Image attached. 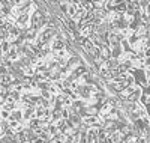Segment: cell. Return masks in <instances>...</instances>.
<instances>
[{
    "label": "cell",
    "instance_id": "obj_3",
    "mask_svg": "<svg viewBox=\"0 0 150 143\" xmlns=\"http://www.w3.org/2000/svg\"><path fill=\"white\" fill-rule=\"evenodd\" d=\"M86 9L87 11H92L93 9V3L92 2H86Z\"/></svg>",
    "mask_w": 150,
    "mask_h": 143
},
{
    "label": "cell",
    "instance_id": "obj_5",
    "mask_svg": "<svg viewBox=\"0 0 150 143\" xmlns=\"http://www.w3.org/2000/svg\"><path fill=\"white\" fill-rule=\"evenodd\" d=\"M32 128H35V127H38V125H39V122H38V121H32Z\"/></svg>",
    "mask_w": 150,
    "mask_h": 143
},
{
    "label": "cell",
    "instance_id": "obj_2",
    "mask_svg": "<svg viewBox=\"0 0 150 143\" xmlns=\"http://www.w3.org/2000/svg\"><path fill=\"white\" fill-rule=\"evenodd\" d=\"M62 47H63V42H62V41H56V44H54V48H56V50H60Z\"/></svg>",
    "mask_w": 150,
    "mask_h": 143
},
{
    "label": "cell",
    "instance_id": "obj_1",
    "mask_svg": "<svg viewBox=\"0 0 150 143\" xmlns=\"http://www.w3.org/2000/svg\"><path fill=\"white\" fill-rule=\"evenodd\" d=\"M32 24H33V27H39V26H41V15H39V12H36V14L33 15Z\"/></svg>",
    "mask_w": 150,
    "mask_h": 143
},
{
    "label": "cell",
    "instance_id": "obj_6",
    "mask_svg": "<svg viewBox=\"0 0 150 143\" xmlns=\"http://www.w3.org/2000/svg\"><path fill=\"white\" fill-rule=\"evenodd\" d=\"M3 101H5V98H3L2 95H0V102H3Z\"/></svg>",
    "mask_w": 150,
    "mask_h": 143
},
{
    "label": "cell",
    "instance_id": "obj_4",
    "mask_svg": "<svg viewBox=\"0 0 150 143\" xmlns=\"http://www.w3.org/2000/svg\"><path fill=\"white\" fill-rule=\"evenodd\" d=\"M9 82H11V77H8V75L2 79V83H3V84H6V83H9Z\"/></svg>",
    "mask_w": 150,
    "mask_h": 143
},
{
    "label": "cell",
    "instance_id": "obj_7",
    "mask_svg": "<svg viewBox=\"0 0 150 143\" xmlns=\"http://www.w3.org/2000/svg\"><path fill=\"white\" fill-rule=\"evenodd\" d=\"M2 24H3V21H2V20H0V26H2Z\"/></svg>",
    "mask_w": 150,
    "mask_h": 143
}]
</instances>
